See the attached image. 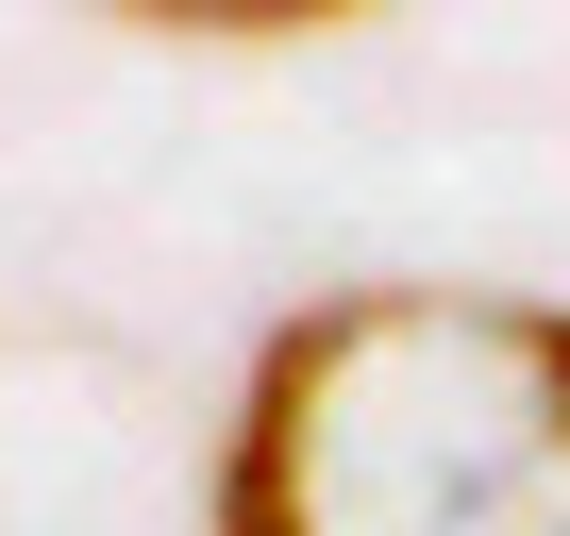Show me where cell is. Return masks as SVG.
Returning a JSON list of instances; mask_svg holds the SVG:
<instances>
[{
    "label": "cell",
    "instance_id": "obj_2",
    "mask_svg": "<svg viewBox=\"0 0 570 536\" xmlns=\"http://www.w3.org/2000/svg\"><path fill=\"white\" fill-rule=\"evenodd\" d=\"M135 34H218V51H268V34H336L370 0H118Z\"/></svg>",
    "mask_w": 570,
    "mask_h": 536
},
{
    "label": "cell",
    "instance_id": "obj_1",
    "mask_svg": "<svg viewBox=\"0 0 570 536\" xmlns=\"http://www.w3.org/2000/svg\"><path fill=\"white\" fill-rule=\"evenodd\" d=\"M218 536H570V302L336 286L218 436Z\"/></svg>",
    "mask_w": 570,
    "mask_h": 536
}]
</instances>
